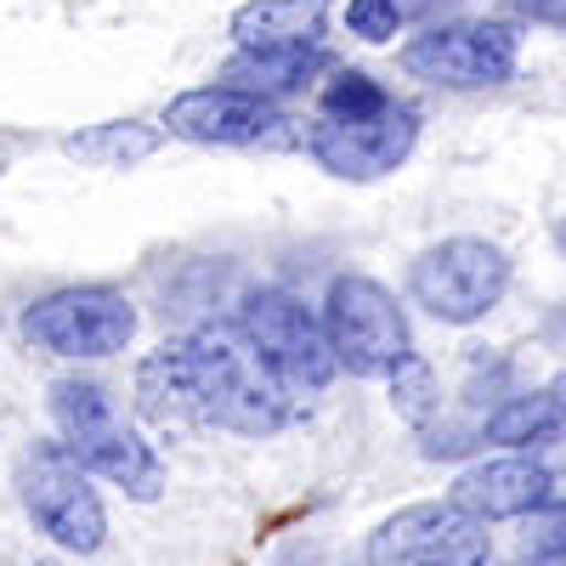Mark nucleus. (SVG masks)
<instances>
[{
	"label": "nucleus",
	"mask_w": 566,
	"mask_h": 566,
	"mask_svg": "<svg viewBox=\"0 0 566 566\" xmlns=\"http://www.w3.org/2000/svg\"><path fill=\"white\" fill-rule=\"evenodd\" d=\"M328 57L317 52V45H301V52H255V57H232V69L221 74L227 91H244V97L255 103H277L290 97V91H306L312 74H323Z\"/></svg>",
	"instance_id": "4468645a"
},
{
	"label": "nucleus",
	"mask_w": 566,
	"mask_h": 566,
	"mask_svg": "<svg viewBox=\"0 0 566 566\" xmlns=\"http://www.w3.org/2000/svg\"><path fill=\"white\" fill-rule=\"evenodd\" d=\"M504 290H510V261L488 239H442L408 272V295L437 323H482L504 301Z\"/></svg>",
	"instance_id": "0eeeda50"
},
{
	"label": "nucleus",
	"mask_w": 566,
	"mask_h": 566,
	"mask_svg": "<svg viewBox=\"0 0 566 566\" xmlns=\"http://www.w3.org/2000/svg\"><path fill=\"white\" fill-rule=\"evenodd\" d=\"M323 18H328V0H250V7L232 12V40L239 52H301V45L323 40Z\"/></svg>",
	"instance_id": "ddd939ff"
},
{
	"label": "nucleus",
	"mask_w": 566,
	"mask_h": 566,
	"mask_svg": "<svg viewBox=\"0 0 566 566\" xmlns=\"http://www.w3.org/2000/svg\"><path fill=\"white\" fill-rule=\"evenodd\" d=\"M18 499L29 522L69 555H97L108 538V510L91 476L69 459L63 442H34L18 464Z\"/></svg>",
	"instance_id": "39448f33"
},
{
	"label": "nucleus",
	"mask_w": 566,
	"mask_h": 566,
	"mask_svg": "<svg viewBox=\"0 0 566 566\" xmlns=\"http://www.w3.org/2000/svg\"><path fill=\"white\" fill-rule=\"evenodd\" d=\"M413 12V0H352L346 7V29L368 45H386Z\"/></svg>",
	"instance_id": "a211bd4d"
},
{
	"label": "nucleus",
	"mask_w": 566,
	"mask_h": 566,
	"mask_svg": "<svg viewBox=\"0 0 566 566\" xmlns=\"http://www.w3.org/2000/svg\"><path fill=\"white\" fill-rule=\"evenodd\" d=\"M136 335V312L108 283L57 290L23 312V340L52 357H114Z\"/></svg>",
	"instance_id": "6e6552de"
},
{
	"label": "nucleus",
	"mask_w": 566,
	"mask_h": 566,
	"mask_svg": "<svg viewBox=\"0 0 566 566\" xmlns=\"http://www.w3.org/2000/svg\"><path fill=\"white\" fill-rule=\"evenodd\" d=\"M170 136L181 142H205V148H239V142H261L283 125L277 103H255L244 91H227V85H199V91H181V97L165 108Z\"/></svg>",
	"instance_id": "9b49d317"
},
{
	"label": "nucleus",
	"mask_w": 566,
	"mask_h": 566,
	"mask_svg": "<svg viewBox=\"0 0 566 566\" xmlns=\"http://www.w3.org/2000/svg\"><path fill=\"white\" fill-rule=\"evenodd\" d=\"M413 136H419V114L397 103L380 80L352 69L323 85L317 114L306 125V148L323 170L346 181H374L413 154Z\"/></svg>",
	"instance_id": "f03ea898"
},
{
	"label": "nucleus",
	"mask_w": 566,
	"mask_h": 566,
	"mask_svg": "<svg viewBox=\"0 0 566 566\" xmlns=\"http://www.w3.org/2000/svg\"><path fill=\"white\" fill-rule=\"evenodd\" d=\"M549 476L538 464H527L522 453H510V459H482V464H470L464 476L453 482L448 504L459 515H470V522H522V515L544 510L549 504Z\"/></svg>",
	"instance_id": "f8f14e48"
},
{
	"label": "nucleus",
	"mask_w": 566,
	"mask_h": 566,
	"mask_svg": "<svg viewBox=\"0 0 566 566\" xmlns=\"http://www.w3.org/2000/svg\"><path fill=\"white\" fill-rule=\"evenodd\" d=\"M391 408H397L402 424H413V431H424V424H431V413H437V374L424 368L419 357H408V363L391 374Z\"/></svg>",
	"instance_id": "f3484780"
},
{
	"label": "nucleus",
	"mask_w": 566,
	"mask_h": 566,
	"mask_svg": "<svg viewBox=\"0 0 566 566\" xmlns=\"http://www.w3.org/2000/svg\"><path fill=\"white\" fill-rule=\"evenodd\" d=\"M368 566H488V527L442 504H408L374 527Z\"/></svg>",
	"instance_id": "9d476101"
},
{
	"label": "nucleus",
	"mask_w": 566,
	"mask_h": 566,
	"mask_svg": "<svg viewBox=\"0 0 566 566\" xmlns=\"http://www.w3.org/2000/svg\"><path fill=\"white\" fill-rule=\"evenodd\" d=\"M522 459H527V464H538L549 482H560V476H566V419H560V424H549L544 437H533Z\"/></svg>",
	"instance_id": "aec40b11"
},
{
	"label": "nucleus",
	"mask_w": 566,
	"mask_h": 566,
	"mask_svg": "<svg viewBox=\"0 0 566 566\" xmlns=\"http://www.w3.org/2000/svg\"><path fill=\"white\" fill-rule=\"evenodd\" d=\"M566 419V374L549 386V391H538V397H515V402H504L493 419H488V442H499V448H527L533 437H544L549 424H560Z\"/></svg>",
	"instance_id": "dca6fc26"
},
{
	"label": "nucleus",
	"mask_w": 566,
	"mask_h": 566,
	"mask_svg": "<svg viewBox=\"0 0 566 566\" xmlns=\"http://www.w3.org/2000/svg\"><path fill=\"white\" fill-rule=\"evenodd\" d=\"M323 340L335 368H352L357 380H391V374L413 357V335L408 317L397 306V295L374 277H335L323 306Z\"/></svg>",
	"instance_id": "20e7f679"
},
{
	"label": "nucleus",
	"mask_w": 566,
	"mask_h": 566,
	"mask_svg": "<svg viewBox=\"0 0 566 566\" xmlns=\"http://www.w3.org/2000/svg\"><path fill=\"white\" fill-rule=\"evenodd\" d=\"M63 154L80 165H97V170H130L148 154H159V130L154 125H136V119H108V125H91L63 136Z\"/></svg>",
	"instance_id": "2eb2a0df"
},
{
	"label": "nucleus",
	"mask_w": 566,
	"mask_h": 566,
	"mask_svg": "<svg viewBox=\"0 0 566 566\" xmlns=\"http://www.w3.org/2000/svg\"><path fill=\"white\" fill-rule=\"evenodd\" d=\"M239 340L250 346V357L272 374L283 391H328L335 380V357H328L323 323L290 295V290H255L239 312Z\"/></svg>",
	"instance_id": "423d86ee"
},
{
	"label": "nucleus",
	"mask_w": 566,
	"mask_h": 566,
	"mask_svg": "<svg viewBox=\"0 0 566 566\" xmlns=\"http://www.w3.org/2000/svg\"><path fill=\"white\" fill-rule=\"evenodd\" d=\"M52 419L63 431L69 459L85 470V476H103V482L125 488L130 499H159V488H165L159 453L136 437V424L119 413L108 386H97V380H57L52 386Z\"/></svg>",
	"instance_id": "7ed1b4c3"
},
{
	"label": "nucleus",
	"mask_w": 566,
	"mask_h": 566,
	"mask_svg": "<svg viewBox=\"0 0 566 566\" xmlns=\"http://www.w3.org/2000/svg\"><path fill=\"white\" fill-rule=\"evenodd\" d=\"M136 413L159 431H239L272 437L290 424V391L227 328L159 346L136 363Z\"/></svg>",
	"instance_id": "f257e3e1"
},
{
	"label": "nucleus",
	"mask_w": 566,
	"mask_h": 566,
	"mask_svg": "<svg viewBox=\"0 0 566 566\" xmlns=\"http://www.w3.org/2000/svg\"><path fill=\"white\" fill-rule=\"evenodd\" d=\"M527 549L533 555H566V499H549L527 515Z\"/></svg>",
	"instance_id": "6ab92c4d"
},
{
	"label": "nucleus",
	"mask_w": 566,
	"mask_h": 566,
	"mask_svg": "<svg viewBox=\"0 0 566 566\" xmlns=\"http://www.w3.org/2000/svg\"><path fill=\"white\" fill-rule=\"evenodd\" d=\"M515 57H522V40H515L510 23H442L402 45V69L448 91L504 85L515 74Z\"/></svg>",
	"instance_id": "1a4fd4ad"
}]
</instances>
